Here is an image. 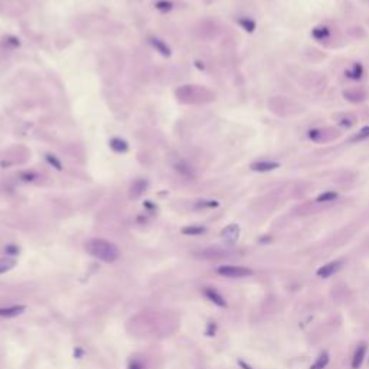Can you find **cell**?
Here are the masks:
<instances>
[{"mask_svg": "<svg viewBox=\"0 0 369 369\" xmlns=\"http://www.w3.org/2000/svg\"><path fill=\"white\" fill-rule=\"evenodd\" d=\"M85 250L89 255H92L94 258L103 261V262H115L120 258V250L118 247L111 242L109 239L103 238H94L89 239L85 244Z\"/></svg>", "mask_w": 369, "mask_h": 369, "instance_id": "obj_1", "label": "cell"}, {"mask_svg": "<svg viewBox=\"0 0 369 369\" xmlns=\"http://www.w3.org/2000/svg\"><path fill=\"white\" fill-rule=\"evenodd\" d=\"M177 98L183 103H206L214 100V92L196 85H185L176 91Z\"/></svg>", "mask_w": 369, "mask_h": 369, "instance_id": "obj_2", "label": "cell"}, {"mask_svg": "<svg viewBox=\"0 0 369 369\" xmlns=\"http://www.w3.org/2000/svg\"><path fill=\"white\" fill-rule=\"evenodd\" d=\"M217 273L227 279H245L254 274L251 268L239 267V265H221L217 268Z\"/></svg>", "mask_w": 369, "mask_h": 369, "instance_id": "obj_3", "label": "cell"}, {"mask_svg": "<svg viewBox=\"0 0 369 369\" xmlns=\"http://www.w3.org/2000/svg\"><path fill=\"white\" fill-rule=\"evenodd\" d=\"M342 264H343V261L342 260L330 261V262H327L325 265H322V267L316 271V274H317V277H320V279H329V277H332L335 273H338V271L341 270Z\"/></svg>", "mask_w": 369, "mask_h": 369, "instance_id": "obj_4", "label": "cell"}, {"mask_svg": "<svg viewBox=\"0 0 369 369\" xmlns=\"http://www.w3.org/2000/svg\"><path fill=\"white\" fill-rule=\"evenodd\" d=\"M203 296L211 302V303L217 304L218 307H227L228 303H227V300L224 299V296L215 290L214 287H205L203 288Z\"/></svg>", "mask_w": 369, "mask_h": 369, "instance_id": "obj_5", "label": "cell"}, {"mask_svg": "<svg viewBox=\"0 0 369 369\" xmlns=\"http://www.w3.org/2000/svg\"><path fill=\"white\" fill-rule=\"evenodd\" d=\"M241 229L237 224H229L228 227H225L221 232V237L225 239L228 244H235L239 238Z\"/></svg>", "mask_w": 369, "mask_h": 369, "instance_id": "obj_6", "label": "cell"}, {"mask_svg": "<svg viewBox=\"0 0 369 369\" xmlns=\"http://www.w3.org/2000/svg\"><path fill=\"white\" fill-rule=\"evenodd\" d=\"M367 352H368L367 343H361L359 346L356 347L355 355H353V358H352V364H350L352 369H361L364 361H365V358H367Z\"/></svg>", "mask_w": 369, "mask_h": 369, "instance_id": "obj_7", "label": "cell"}, {"mask_svg": "<svg viewBox=\"0 0 369 369\" xmlns=\"http://www.w3.org/2000/svg\"><path fill=\"white\" fill-rule=\"evenodd\" d=\"M26 306L25 304H13V306H7V307H0V317H16L25 313Z\"/></svg>", "mask_w": 369, "mask_h": 369, "instance_id": "obj_8", "label": "cell"}, {"mask_svg": "<svg viewBox=\"0 0 369 369\" xmlns=\"http://www.w3.org/2000/svg\"><path fill=\"white\" fill-rule=\"evenodd\" d=\"M147 180L146 179H137L131 183L130 186V198L131 199H137L143 195L147 189Z\"/></svg>", "mask_w": 369, "mask_h": 369, "instance_id": "obj_9", "label": "cell"}, {"mask_svg": "<svg viewBox=\"0 0 369 369\" xmlns=\"http://www.w3.org/2000/svg\"><path fill=\"white\" fill-rule=\"evenodd\" d=\"M280 165L276 162H255L251 165V169L254 172H271L276 170Z\"/></svg>", "mask_w": 369, "mask_h": 369, "instance_id": "obj_10", "label": "cell"}, {"mask_svg": "<svg viewBox=\"0 0 369 369\" xmlns=\"http://www.w3.org/2000/svg\"><path fill=\"white\" fill-rule=\"evenodd\" d=\"M329 362H330V355L326 350H323V352L319 353V356L316 358V361L312 364L310 369H326V367L329 365Z\"/></svg>", "mask_w": 369, "mask_h": 369, "instance_id": "obj_11", "label": "cell"}, {"mask_svg": "<svg viewBox=\"0 0 369 369\" xmlns=\"http://www.w3.org/2000/svg\"><path fill=\"white\" fill-rule=\"evenodd\" d=\"M343 97L346 98L347 101H350V103H361V101H364V100L367 98L365 92L356 91V89H353V91H345V92H343Z\"/></svg>", "mask_w": 369, "mask_h": 369, "instance_id": "obj_12", "label": "cell"}, {"mask_svg": "<svg viewBox=\"0 0 369 369\" xmlns=\"http://www.w3.org/2000/svg\"><path fill=\"white\" fill-rule=\"evenodd\" d=\"M150 44H152L153 46L156 48V51L160 52L162 55H165V57H169V55H170V48L165 44L162 39H159V38H152V39H150Z\"/></svg>", "mask_w": 369, "mask_h": 369, "instance_id": "obj_13", "label": "cell"}, {"mask_svg": "<svg viewBox=\"0 0 369 369\" xmlns=\"http://www.w3.org/2000/svg\"><path fill=\"white\" fill-rule=\"evenodd\" d=\"M205 231H206V228L200 227V225H189V227L182 228V234L183 235H191V237L202 235V234H205Z\"/></svg>", "mask_w": 369, "mask_h": 369, "instance_id": "obj_14", "label": "cell"}, {"mask_svg": "<svg viewBox=\"0 0 369 369\" xmlns=\"http://www.w3.org/2000/svg\"><path fill=\"white\" fill-rule=\"evenodd\" d=\"M110 147H111L114 152L124 153L127 152L129 144H127V142H124V140H121V139H113V140L110 142Z\"/></svg>", "mask_w": 369, "mask_h": 369, "instance_id": "obj_15", "label": "cell"}, {"mask_svg": "<svg viewBox=\"0 0 369 369\" xmlns=\"http://www.w3.org/2000/svg\"><path fill=\"white\" fill-rule=\"evenodd\" d=\"M16 265V260L12 258V257H4V258H0V274H4L10 270H13Z\"/></svg>", "mask_w": 369, "mask_h": 369, "instance_id": "obj_16", "label": "cell"}, {"mask_svg": "<svg viewBox=\"0 0 369 369\" xmlns=\"http://www.w3.org/2000/svg\"><path fill=\"white\" fill-rule=\"evenodd\" d=\"M312 36L317 41H323V39H327L330 36V32L326 26H317L312 30Z\"/></svg>", "mask_w": 369, "mask_h": 369, "instance_id": "obj_17", "label": "cell"}, {"mask_svg": "<svg viewBox=\"0 0 369 369\" xmlns=\"http://www.w3.org/2000/svg\"><path fill=\"white\" fill-rule=\"evenodd\" d=\"M338 192H333V191H326L323 194H320V195L316 198V202L317 203H327V202H333V200H336L338 199Z\"/></svg>", "mask_w": 369, "mask_h": 369, "instance_id": "obj_18", "label": "cell"}, {"mask_svg": "<svg viewBox=\"0 0 369 369\" xmlns=\"http://www.w3.org/2000/svg\"><path fill=\"white\" fill-rule=\"evenodd\" d=\"M362 74H364V68L361 64H355L352 69L346 71V77L350 80H359L362 77Z\"/></svg>", "mask_w": 369, "mask_h": 369, "instance_id": "obj_19", "label": "cell"}, {"mask_svg": "<svg viewBox=\"0 0 369 369\" xmlns=\"http://www.w3.org/2000/svg\"><path fill=\"white\" fill-rule=\"evenodd\" d=\"M367 139H369V126L361 129V131H359L356 136H353V137L350 139V142L356 143V142H362V140H367Z\"/></svg>", "mask_w": 369, "mask_h": 369, "instance_id": "obj_20", "label": "cell"}, {"mask_svg": "<svg viewBox=\"0 0 369 369\" xmlns=\"http://www.w3.org/2000/svg\"><path fill=\"white\" fill-rule=\"evenodd\" d=\"M239 25L247 30V32H254L255 30V22L253 19H248V18H244L239 21Z\"/></svg>", "mask_w": 369, "mask_h": 369, "instance_id": "obj_21", "label": "cell"}, {"mask_svg": "<svg viewBox=\"0 0 369 369\" xmlns=\"http://www.w3.org/2000/svg\"><path fill=\"white\" fill-rule=\"evenodd\" d=\"M219 206V202L218 200H199L196 203V208H217Z\"/></svg>", "mask_w": 369, "mask_h": 369, "instance_id": "obj_22", "label": "cell"}, {"mask_svg": "<svg viewBox=\"0 0 369 369\" xmlns=\"http://www.w3.org/2000/svg\"><path fill=\"white\" fill-rule=\"evenodd\" d=\"M174 169H176L179 173L182 174V176H185V177H192L191 168H189V166H186V165H176V166H174Z\"/></svg>", "mask_w": 369, "mask_h": 369, "instance_id": "obj_23", "label": "cell"}, {"mask_svg": "<svg viewBox=\"0 0 369 369\" xmlns=\"http://www.w3.org/2000/svg\"><path fill=\"white\" fill-rule=\"evenodd\" d=\"M355 118L353 117H349V115H346V117H343L341 121H339V124L342 126V127H346V129H349V127H352L353 124H355Z\"/></svg>", "mask_w": 369, "mask_h": 369, "instance_id": "obj_24", "label": "cell"}, {"mask_svg": "<svg viewBox=\"0 0 369 369\" xmlns=\"http://www.w3.org/2000/svg\"><path fill=\"white\" fill-rule=\"evenodd\" d=\"M46 159H48V162H49L51 165H54V166H55V168H57L58 170H61V169H62V165H61V162H59V160H58V159H57V157H55L54 154H48V156H46Z\"/></svg>", "mask_w": 369, "mask_h": 369, "instance_id": "obj_25", "label": "cell"}, {"mask_svg": "<svg viewBox=\"0 0 369 369\" xmlns=\"http://www.w3.org/2000/svg\"><path fill=\"white\" fill-rule=\"evenodd\" d=\"M156 7H157L159 10L166 12V10H170V9H172V3H170V1H157V3H156Z\"/></svg>", "mask_w": 369, "mask_h": 369, "instance_id": "obj_26", "label": "cell"}, {"mask_svg": "<svg viewBox=\"0 0 369 369\" xmlns=\"http://www.w3.org/2000/svg\"><path fill=\"white\" fill-rule=\"evenodd\" d=\"M4 253L9 254V255H12V257H15L16 254H19V247H16V245H7L6 250H4Z\"/></svg>", "mask_w": 369, "mask_h": 369, "instance_id": "obj_27", "label": "cell"}, {"mask_svg": "<svg viewBox=\"0 0 369 369\" xmlns=\"http://www.w3.org/2000/svg\"><path fill=\"white\" fill-rule=\"evenodd\" d=\"M21 177H22V180H25V182H32V180L36 179L38 176L33 173V172H25V173L21 174Z\"/></svg>", "mask_w": 369, "mask_h": 369, "instance_id": "obj_28", "label": "cell"}, {"mask_svg": "<svg viewBox=\"0 0 369 369\" xmlns=\"http://www.w3.org/2000/svg\"><path fill=\"white\" fill-rule=\"evenodd\" d=\"M129 369H144V367L139 359H131L130 364H129Z\"/></svg>", "mask_w": 369, "mask_h": 369, "instance_id": "obj_29", "label": "cell"}, {"mask_svg": "<svg viewBox=\"0 0 369 369\" xmlns=\"http://www.w3.org/2000/svg\"><path fill=\"white\" fill-rule=\"evenodd\" d=\"M215 332H217V325H215L214 322H211V323L208 325L206 335H208V336H214V335H215Z\"/></svg>", "mask_w": 369, "mask_h": 369, "instance_id": "obj_30", "label": "cell"}, {"mask_svg": "<svg viewBox=\"0 0 369 369\" xmlns=\"http://www.w3.org/2000/svg\"><path fill=\"white\" fill-rule=\"evenodd\" d=\"M238 364H239V365H241V367H242V368H244V369H254V368H251V367H250V365H247V364H245V362H244V361H238Z\"/></svg>", "mask_w": 369, "mask_h": 369, "instance_id": "obj_31", "label": "cell"}]
</instances>
